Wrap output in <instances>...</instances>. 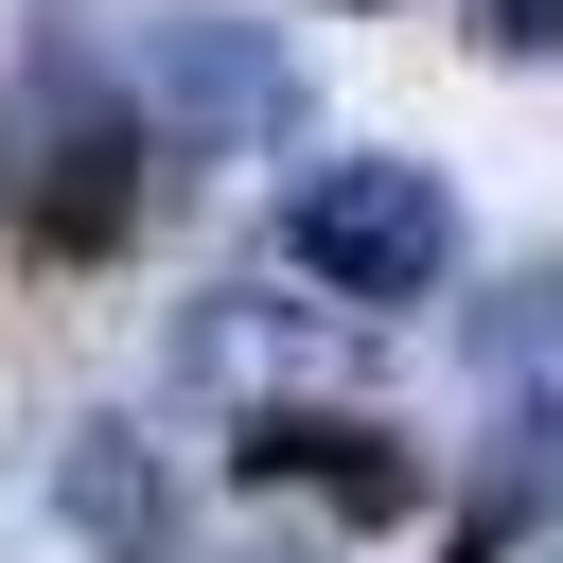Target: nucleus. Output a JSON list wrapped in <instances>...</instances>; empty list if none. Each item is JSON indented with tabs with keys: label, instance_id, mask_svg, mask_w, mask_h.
Segmentation results:
<instances>
[{
	"label": "nucleus",
	"instance_id": "obj_1",
	"mask_svg": "<svg viewBox=\"0 0 563 563\" xmlns=\"http://www.w3.org/2000/svg\"><path fill=\"white\" fill-rule=\"evenodd\" d=\"M158 194V141H141V88H106V53L35 35L18 53V106H0V229L35 264H106Z\"/></svg>",
	"mask_w": 563,
	"mask_h": 563
},
{
	"label": "nucleus",
	"instance_id": "obj_2",
	"mask_svg": "<svg viewBox=\"0 0 563 563\" xmlns=\"http://www.w3.org/2000/svg\"><path fill=\"white\" fill-rule=\"evenodd\" d=\"M282 264H299L334 317H405V299H440V264H457V194H440L422 158H299Z\"/></svg>",
	"mask_w": 563,
	"mask_h": 563
},
{
	"label": "nucleus",
	"instance_id": "obj_3",
	"mask_svg": "<svg viewBox=\"0 0 563 563\" xmlns=\"http://www.w3.org/2000/svg\"><path fill=\"white\" fill-rule=\"evenodd\" d=\"M141 141H158V176L282 158V141H299V53H282L264 18H158V35H141Z\"/></svg>",
	"mask_w": 563,
	"mask_h": 563
},
{
	"label": "nucleus",
	"instance_id": "obj_4",
	"mask_svg": "<svg viewBox=\"0 0 563 563\" xmlns=\"http://www.w3.org/2000/svg\"><path fill=\"white\" fill-rule=\"evenodd\" d=\"M229 457H246L264 493H317L334 528H405V510H422V457H405L387 422H352V405H264Z\"/></svg>",
	"mask_w": 563,
	"mask_h": 563
},
{
	"label": "nucleus",
	"instance_id": "obj_5",
	"mask_svg": "<svg viewBox=\"0 0 563 563\" xmlns=\"http://www.w3.org/2000/svg\"><path fill=\"white\" fill-rule=\"evenodd\" d=\"M53 528L88 563H176V457L141 422H70L53 440Z\"/></svg>",
	"mask_w": 563,
	"mask_h": 563
},
{
	"label": "nucleus",
	"instance_id": "obj_6",
	"mask_svg": "<svg viewBox=\"0 0 563 563\" xmlns=\"http://www.w3.org/2000/svg\"><path fill=\"white\" fill-rule=\"evenodd\" d=\"M457 352L510 387V405H563V264H528V282H493L475 317H457Z\"/></svg>",
	"mask_w": 563,
	"mask_h": 563
},
{
	"label": "nucleus",
	"instance_id": "obj_7",
	"mask_svg": "<svg viewBox=\"0 0 563 563\" xmlns=\"http://www.w3.org/2000/svg\"><path fill=\"white\" fill-rule=\"evenodd\" d=\"M264 352H282V299H264V282H229V299L176 317V387H246Z\"/></svg>",
	"mask_w": 563,
	"mask_h": 563
},
{
	"label": "nucleus",
	"instance_id": "obj_8",
	"mask_svg": "<svg viewBox=\"0 0 563 563\" xmlns=\"http://www.w3.org/2000/svg\"><path fill=\"white\" fill-rule=\"evenodd\" d=\"M493 53H563V0H493Z\"/></svg>",
	"mask_w": 563,
	"mask_h": 563
},
{
	"label": "nucleus",
	"instance_id": "obj_9",
	"mask_svg": "<svg viewBox=\"0 0 563 563\" xmlns=\"http://www.w3.org/2000/svg\"><path fill=\"white\" fill-rule=\"evenodd\" d=\"M246 563H299V545H246Z\"/></svg>",
	"mask_w": 563,
	"mask_h": 563
}]
</instances>
